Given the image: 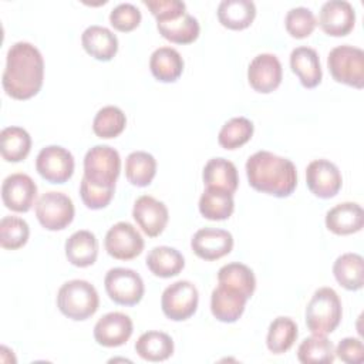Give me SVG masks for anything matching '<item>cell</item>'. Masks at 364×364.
Instances as JSON below:
<instances>
[{"label":"cell","mask_w":364,"mask_h":364,"mask_svg":"<svg viewBox=\"0 0 364 364\" xmlns=\"http://www.w3.org/2000/svg\"><path fill=\"white\" fill-rule=\"evenodd\" d=\"M199 303V293L189 280H178L169 284L161 297L164 314L173 321H183L195 314Z\"/></svg>","instance_id":"cell-9"},{"label":"cell","mask_w":364,"mask_h":364,"mask_svg":"<svg viewBox=\"0 0 364 364\" xmlns=\"http://www.w3.org/2000/svg\"><path fill=\"white\" fill-rule=\"evenodd\" d=\"M132 218L146 236L155 237L164 232L169 213L164 202L155 199L154 196L142 195L134 203Z\"/></svg>","instance_id":"cell-15"},{"label":"cell","mask_w":364,"mask_h":364,"mask_svg":"<svg viewBox=\"0 0 364 364\" xmlns=\"http://www.w3.org/2000/svg\"><path fill=\"white\" fill-rule=\"evenodd\" d=\"M218 282L240 291L246 299H250L256 289V277L253 270L243 263H228L218 272Z\"/></svg>","instance_id":"cell-33"},{"label":"cell","mask_w":364,"mask_h":364,"mask_svg":"<svg viewBox=\"0 0 364 364\" xmlns=\"http://www.w3.org/2000/svg\"><path fill=\"white\" fill-rule=\"evenodd\" d=\"M333 273L340 286L347 290H360L364 286V260L357 253H344L333 264Z\"/></svg>","instance_id":"cell-29"},{"label":"cell","mask_w":364,"mask_h":364,"mask_svg":"<svg viewBox=\"0 0 364 364\" xmlns=\"http://www.w3.org/2000/svg\"><path fill=\"white\" fill-rule=\"evenodd\" d=\"M144 4L151 10L156 23L175 20L186 13V4L181 0H144Z\"/></svg>","instance_id":"cell-43"},{"label":"cell","mask_w":364,"mask_h":364,"mask_svg":"<svg viewBox=\"0 0 364 364\" xmlns=\"http://www.w3.org/2000/svg\"><path fill=\"white\" fill-rule=\"evenodd\" d=\"M191 247L203 260H218L232 252L233 236L225 229L203 228L192 236Z\"/></svg>","instance_id":"cell-16"},{"label":"cell","mask_w":364,"mask_h":364,"mask_svg":"<svg viewBox=\"0 0 364 364\" xmlns=\"http://www.w3.org/2000/svg\"><path fill=\"white\" fill-rule=\"evenodd\" d=\"M299 328L290 317H276L267 331L266 344L273 354H283L289 351L297 340Z\"/></svg>","instance_id":"cell-35"},{"label":"cell","mask_w":364,"mask_h":364,"mask_svg":"<svg viewBox=\"0 0 364 364\" xmlns=\"http://www.w3.org/2000/svg\"><path fill=\"white\" fill-rule=\"evenodd\" d=\"M65 256L77 267H88L98 256V240L90 230H77L65 240Z\"/></svg>","instance_id":"cell-23"},{"label":"cell","mask_w":364,"mask_h":364,"mask_svg":"<svg viewBox=\"0 0 364 364\" xmlns=\"http://www.w3.org/2000/svg\"><path fill=\"white\" fill-rule=\"evenodd\" d=\"M115 188H101L97 185L90 183L85 178L81 179L80 183V196L84 205L90 209H102L109 205L114 196Z\"/></svg>","instance_id":"cell-42"},{"label":"cell","mask_w":364,"mask_h":364,"mask_svg":"<svg viewBox=\"0 0 364 364\" xmlns=\"http://www.w3.org/2000/svg\"><path fill=\"white\" fill-rule=\"evenodd\" d=\"M334 354L347 364H360L364 360L363 341L355 337H346L337 344Z\"/></svg>","instance_id":"cell-44"},{"label":"cell","mask_w":364,"mask_h":364,"mask_svg":"<svg viewBox=\"0 0 364 364\" xmlns=\"http://www.w3.org/2000/svg\"><path fill=\"white\" fill-rule=\"evenodd\" d=\"M104 246L111 257L118 260H131L142 253L145 242L134 225L128 222H118L108 229Z\"/></svg>","instance_id":"cell-11"},{"label":"cell","mask_w":364,"mask_h":364,"mask_svg":"<svg viewBox=\"0 0 364 364\" xmlns=\"http://www.w3.org/2000/svg\"><path fill=\"white\" fill-rule=\"evenodd\" d=\"M36 169L47 182L64 183L74 173V156L60 145H48L38 152Z\"/></svg>","instance_id":"cell-10"},{"label":"cell","mask_w":364,"mask_h":364,"mask_svg":"<svg viewBox=\"0 0 364 364\" xmlns=\"http://www.w3.org/2000/svg\"><path fill=\"white\" fill-rule=\"evenodd\" d=\"M37 198V185L26 173L9 175L1 183V199L7 209L13 212H27Z\"/></svg>","instance_id":"cell-13"},{"label":"cell","mask_w":364,"mask_h":364,"mask_svg":"<svg viewBox=\"0 0 364 364\" xmlns=\"http://www.w3.org/2000/svg\"><path fill=\"white\" fill-rule=\"evenodd\" d=\"M246 301L240 291L219 283L210 296V311L222 323H235L243 314Z\"/></svg>","instance_id":"cell-19"},{"label":"cell","mask_w":364,"mask_h":364,"mask_svg":"<svg viewBox=\"0 0 364 364\" xmlns=\"http://www.w3.org/2000/svg\"><path fill=\"white\" fill-rule=\"evenodd\" d=\"M141 11L136 6L131 3H121L115 6L109 13V23L111 26L122 33L132 31L141 23Z\"/></svg>","instance_id":"cell-41"},{"label":"cell","mask_w":364,"mask_h":364,"mask_svg":"<svg viewBox=\"0 0 364 364\" xmlns=\"http://www.w3.org/2000/svg\"><path fill=\"white\" fill-rule=\"evenodd\" d=\"M156 173L155 158L145 151H134L125 159V176L134 186H148Z\"/></svg>","instance_id":"cell-34"},{"label":"cell","mask_w":364,"mask_h":364,"mask_svg":"<svg viewBox=\"0 0 364 364\" xmlns=\"http://www.w3.org/2000/svg\"><path fill=\"white\" fill-rule=\"evenodd\" d=\"M121 172V158L108 145H95L84 156V176L90 183L101 188H115Z\"/></svg>","instance_id":"cell-5"},{"label":"cell","mask_w":364,"mask_h":364,"mask_svg":"<svg viewBox=\"0 0 364 364\" xmlns=\"http://www.w3.org/2000/svg\"><path fill=\"white\" fill-rule=\"evenodd\" d=\"M127 125V117L121 108L114 105L102 107L94 117L92 131L98 138L109 139L118 136Z\"/></svg>","instance_id":"cell-37"},{"label":"cell","mask_w":364,"mask_h":364,"mask_svg":"<svg viewBox=\"0 0 364 364\" xmlns=\"http://www.w3.org/2000/svg\"><path fill=\"white\" fill-rule=\"evenodd\" d=\"M306 183L313 195L321 199H328L338 193L343 178L333 162L327 159H314L307 165Z\"/></svg>","instance_id":"cell-12"},{"label":"cell","mask_w":364,"mask_h":364,"mask_svg":"<svg viewBox=\"0 0 364 364\" xmlns=\"http://www.w3.org/2000/svg\"><path fill=\"white\" fill-rule=\"evenodd\" d=\"M255 127L253 122L245 117H235L223 124L219 131L218 142L225 149H236L250 141Z\"/></svg>","instance_id":"cell-38"},{"label":"cell","mask_w":364,"mask_h":364,"mask_svg":"<svg viewBox=\"0 0 364 364\" xmlns=\"http://www.w3.org/2000/svg\"><path fill=\"white\" fill-rule=\"evenodd\" d=\"M235 209L233 193L218 188H206L199 198V212L209 220H225Z\"/></svg>","instance_id":"cell-30"},{"label":"cell","mask_w":364,"mask_h":364,"mask_svg":"<svg viewBox=\"0 0 364 364\" xmlns=\"http://www.w3.org/2000/svg\"><path fill=\"white\" fill-rule=\"evenodd\" d=\"M249 185L263 193L276 198H286L293 193L297 185L294 164L269 151H257L246 161Z\"/></svg>","instance_id":"cell-2"},{"label":"cell","mask_w":364,"mask_h":364,"mask_svg":"<svg viewBox=\"0 0 364 364\" xmlns=\"http://www.w3.org/2000/svg\"><path fill=\"white\" fill-rule=\"evenodd\" d=\"M135 351L146 361H164L173 354V340L164 331L151 330L139 336L135 343Z\"/></svg>","instance_id":"cell-28"},{"label":"cell","mask_w":364,"mask_h":364,"mask_svg":"<svg viewBox=\"0 0 364 364\" xmlns=\"http://www.w3.org/2000/svg\"><path fill=\"white\" fill-rule=\"evenodd\" d=\"M282 64L274 54L263 53L256 55L247 67V80L250 87L262 94L274 91L282 82Z\"/></svg>","instance_id":"cell-14"},{"label":"cell","mask_w":364,"mask_h":364,"mask_svg":"<svg viewBox=\"0 0 364 364\" xmlns=\"http://www.w3.org/2000/svg\"><path fill=\"white\" fill-rule=\"evenodd\" d=\"M355 23L354 7L346 0L326 1L318 13V26L333 37L347 36Z\"/></svg>","instance_id":"cell-17"},{"label":"cell","mask_w":364,"mask_h":364,"mask_svg":"<svg viewBox=\"0 0 364 364\" xmlns=\"http://www.w3.org/2000/svg\"><path fill=\"white\" fill-rule=\"evenodd\" d=\"M146 267L158 277H173L185 267V259L179 250L169 246H156L146 256Z\"/></svg>","instance_id":"cell-27"},{"label":"cell","mask_w":364,"mask_h":364,"mask_svg":"<svg viewBox=\"0 0 364 364\" xmlns=\"http://www.w3.org/2000/svg\"><path fill=\"white\" fill-rule=\"evenodd\" d=\"M104 286L109 299L121 306L138 304L145 291L142 277L135 270L127 267L109 269L105 274Z\"/></svg>","instance_id":"cell-7"},{"label":"cell","mask_w":364,"mask_h":364,"mask_svg":"<svg viewBox=\"0 0 364 364\" xmlns=\"http://www.w3.org/2000/svg\"><path fill=\"white\" fill-rule=\"evenodd\" d=\"M290 67L304 88H314L321 82L323 71L314 48L306 46L296 47L290 54Z\"/></svg>","instance_id":"cell-22"},{"label":"cell","mask_w":364,"mask_h":364,"mask_svg":"<svg viewBox=\"0 0 364 364\" xmlns=\"http://www.w3.org/2000/svg\"><path fill=\"white\" fill-rule=\"evenodd\" d=\"M31 149V136L21 127H7L0 132V152L7 162L23 161Z\"/></svg>","instance_id":"cell-31"},{"label":"cell","mask_w":364,"mask_h":364,"mask_svg":"<svg viewBox=\"0 0 364 364\" xmlns=\"http://www.w3.org/2000/svg\"><path fill=\"white\" fill-rule=\"evenodd\" d=\"M327 67L337 82L354 88L364 87V51L361 48L348 44L334 47L328 53Z\"/></svg>","instance_id":"cell-6"},{"label":"cell","mask_w":364,"mask_h":364,"mask_svg":"<svg viewBox=\"0 0 364 364\" xmlns=\"http://www.w3.org/2000/svg\"><path fill=\"white\" fill-rule=\"evenodd\" d=\"M284 26L287 33L294 38H306L309 37L316 26V17L313 11L307 7H293L287 11L284 17Z\"/></svg>","instance_id":"cell-40"},{"label":"cell","mask_w":364,"mask_h":364,"mask_svg":"<svg viewBox=\"0 0 364 364\" xmlns=\"http://www.w3.org/2000/svg\"><path fill=\"white\" fill-rule=\"evenodd\" d=\"M334 346L326 336L304 338L297 348V358L303 364H330L334 361Z\"/></svg>","instance_id":"cell-36"},{"label":"cell","mask_w":364,"mask_h":364,"mask_svg":"<svg viewBox=\"0 0 364 364\" xmlns=\"http://www.w3.org/2000/svg\"><path fill=\"white\" fill-rule=\"evenodd\" d=\"M206 188H218L235 193L239 185L237 169L233 162L225 158H212L206 162L202 172Z\"/></svg>","instance_id":"cell-24"},{"label":"cell","mask_w":364,"mask_h":364,"mask_svg":"<svg viewBox=\"0 0 364 364\" xmlns=\"http://www.w3.org/2000/svg\"><path fill=\"white\" fill-rule=\"evenodd\" d=\"M100 306L95 287L87 282L74 279L65 282L57 293V307L68 318L81 321L90 318Z\"/></svg>","instance_id":"cell-4"},{"label":"cell","mask_w":364,"mask_h":364,"mask_svg":"<svg viewBox=\"0 0 364 364\" xmlns=\"http://www.w3.org/2000/svg\"><path fill=\"white\" fill-rule=\"evenodd\" d=\"M152 75L161 82H175L183 71V60L172 47L156 48L149 58Z\"/></svg>","instance_id":"cell-26"},{"label":"cell","mask_w":364,"mask_h":364,"mask_svg":"<svg viewBox=\"0 0 364 364\" xmlns=\"http://www.w3.org/2000/svg\"><path fill=\"white\" fill-rule=\"evenodd\" d=\"M81 44L84 50L100 61H109L118 51V38L107 27L92 24L81 34Z\"/></svg>","instance_id":"cell-21"},{"label":"cell","mask_w":364,"mask_h":364,"mask_svg":"<svg viewBox=\"0 0 364 364\" xmlns=\"http://www.w3.org/2000/svg\"><path fill=\"white\" fill-rule=\"evenodd\" d=\"M156 28L164 38L176 44L193 43L200 31L198 20L189 13H185L183 16L175 20L156 23Z\"/></svg>","instance_id":"cell-32"},{"label":"cell","mask_w":364,"mask_h":364,"mask_svg":"<svg viewBox=\"0 0 364 364\" xmlns=\"http://www.w3.org/2000/svg\"><path fill=\"white\" fill-rule=\"evenodd\" d=\"M219 23L230 30L249 27L256 17V6L250 0H222L218 6Z\"/></svg>","instance_id":"cell-25"},{"label":"cell","mask_w":364,"mask_h":364,"mask_svg":"<svg viewBox=\"0 0 364 364\" xmlns=\"http://www.w3.org/2000/svg\"><path fill=\"white\" fill-rule=\"evenodd\" d=\"M30 236L27 222L17 216H4L0 220V245L3 249L16 250L23 247Z\"/></svg>","instance_id":"cell-39"},{"label":"cell","mask_w":364,"mask_h":364,"mask_svg":"<svg viewBox=\"0 0 364 364\" xmlns=\"http://www.w3.org/2000/svg\"><path fill=\"white\" fill-rule=\"evenodd\" d=\"M74 203L63 192H46L36 203V216L47 230H63L74 219Z\"/></svg>","instance_id":"cell-8"},{"label":"cell","mask_w":364,"mask_h":364,"mask_svg":"<svg viewBox=\"0 0 364 364\" xmlns=\"http://www.w3.org/2000/svg\"><path fill=\"white\" fill-rule=\"evenodd\" d=\"M44 60L36 46L27 41L14 43L6 57L3 71V90L14 100L34 97L43 85Z\"/></svg>","instance_id":"cell-1"},{"label":"cell","mask_w":364,"mask_h":364,"mask_svg":"<svg viewBox=\"0 0 364 364\" xmlns=\"http://www.w3.org/2000/svg\"><path fill=\"white\" fill-rule=\"evenodd\" d=\"M134 324L129 316L112 311L104 314L94 326V338L102 347H119L132 336Z\"/></svg>","instance_id":"cell-18"},{"label":"cell","mask_w":364,"mask_h":364,"mask_svg":"<svg viewBox=\"0 0 364 364\" xmlns=\"http://www.w3.org/2000/svg\"><path fill=\"white\" fill-rule=\"evenodd\" d=\"M343 316L341 300L331 287L317 289L306 307V326L316 336L333 333Z\"/></svg>","instance_id":"cell-3"},{"label":"cell","mask_w":364,"mask_h":364,"mask_svg":"<svg viewBox=\"0 0 364 364\" xmlns=\"http://www.w3.org/2000/svg\"><path fill=\"white\" fill-rule=\"evenodd\" d=\"M364 225L363 208L355 202H343L326 213V226L336 235H351L360 232Z\"/></svg>","instance_id":"cell-20"}]
</instances>
